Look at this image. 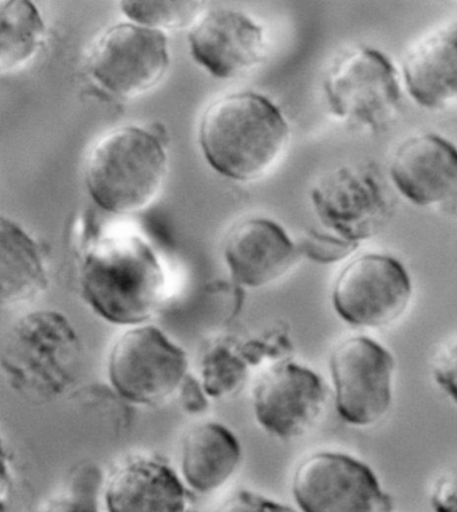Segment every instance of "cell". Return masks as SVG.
<instances>
[{"mask_svg": "<svg viewBox=\"0 0 457 512\" xmlns=\"http://www.w3.org/2000/svg\"><path fill=\"white\" fill-rule=\"evenodd\" d=\"M404 80L413 100L423 108L457 104V26L429 34L409 51Z\"/></svg>", "mask_w": 457, "mask_h": 512, "instance_id": "18", "label": "cell"}, {"mask_svg": "<svg viewBox=\"0 0 457 512\" xmlns=\"http://www.w3.org/2000/svg\"><path fill=\"white\" fill-rule=\"evenodd\" d=\"M210 512H297L277 500L250 490L235 491Z\"/></svg>", "mask_w": 457, "mask_h": 512, "instance_id": "23", "label": "cell"}, {"mask_svg": "<svg viewBox=\"0 0 457 512\" xmlns=\"http://www.w3.org/2000/svg\"><path fill=\"white\" fill-rule=\"evenodd\" d=\"M82 298L108 324L147 325L168 293L167 274L155 250L135 234L101 236L80 263Z\"/></svg>", "mask_w": 457, "mask_h": 512, "instance_id": "1", "label": "cell"}, {"mask_svg": "<svg viewBox=\"0 0 457 512\" xmlns=\"http://www.w3.org/2000/svg\"><path fill=\"white\" fill-rule=\"evenodd\" d=\"M46 39L45 22L29 0L0 5V72L14 73L29 65Z\"/></svg>", "mask_w": 457, "mask_h": 512, "instance_id": "20", "label": "cell"}, {"mask_svg": "<svg viewBox=\"0 0 457 512\" xmlns=\"http://www.w3.org/2000/svg\"><path fill=\"white\" fill-rule=\"evenodd\" d=\"M104 502L108 512H187L183 478L151 455H130L110 471Z\"/></svg>", "mask_w": 457, "mask_h": 512, "instance_id": "16", "label": "cell"}, {"mask_svg": "<svg viewBox=\"0 0 457 512\" xmlns=\"http://www.w3.org/2000/svg\"><path fill=\"white\" fill-rule=\"evenodd\" d=\"M0 277L2 306L33 302L49 286L45 256L39 244L13 220L0 224Z\"/></svg>", "mask_w": 457, "mask_h": 512, "instance_id": "19", "label": "cell"}, {"mask_svg": "<svg viewBox=\"0 0 457 512\" xmlns=\"http://www.w3.org/2000/svg\"><path fill=\"white\" fill-rule=\"evenodd\" d=\"M185 350L156 326L126 328L106 361L109 384L137 407H159L180 392L189 376Z\"/></svg>", "mask_w": 457, "mask_h": 512, "instance_id": "5", "label": "cell"}, {"mask_svg": "<svg viewBox=\"0 0 457 512\" xmlns=\"http://www.w3.org/2000/svg\"><path fill=\"white\" fill-rule=\"evenodd\" d=\"M413 286L393 256L362 255L350 262L334 285V310L346 324L364 329L395 325L411 305Z\"/></svg>", "mask_w": 457, "mask_h": 512, "instance_id": "10", "label": "cell"}, {"mask_svg": "<svg viewBox=\"0 0 457 512\" xmlns=\"http://www.w3.org/2000/svg\"><path fill=\"white\" fill-rule=\"evenodd\" d=\"M179 393L185 411L199 413L207 408V392L204 391L202 382L195 380V378L188 376Z\"/></svg>", "mask_w": 457, "mask_h": 512, "instance_id": "28", "label": "cell"}, {"mask_svg": "<svg viewBox=\"0 0 457 512\" xmlns=\"http://www.w3.org/2000/svg\"><path fill=\"white\" fill-rule=\"evenodd\" d=\"M252 411L263 431L295 440L313 431L325 415L328 391L314 370L293 361L267 366L251 393Z\"/></svg>", "mask_w": 457, "mask_h": 512, "instance_id": "11", "label": "cell"}, {"mask_svg": "<svg viewBox=\"0 0 457 512\" xmlns=\"http://www.w3.org/2000/svg\"><path fill=\"white\" fill-rule=\"evenodd\" d=\"M122 13L136 25L149 29H177L195 23L198 2H121Z\"/></svg>", "mask_w": 457, "mask_h": 512, "instance_id": "22", "label": "cell"}, {"mask_svg": "<svg viewBox=\"0 0 457 512\" xmlns=\"http://www.w3.org/2000/svg\"><path fill=\"white\" fill-rule=\"evenodd\" d=\"M433 512H457V472L440 476L431 492Z\"/></svg>", "mask_w": 457, "mask_h": 512, "instance_id": "27", "label": "cell"}, {"mask_svg": "<svg viewBox=\"0 0 457 512\" xmlns=\"http://www.w3.org/2000/svg\"><path fill=\"white\" fill-rule=\"evenodd\" d=\"M290 143V128L278 106L254 92L212 102L199 125V144L214 171L250 183L269 175Z\"/></svg>", "mask_w": 457, "mask_h": 512, "instance_id": "2", "label": "cell"}, {"mask_svg": "<svg viewBox=\"0 0 457 512\" xmlns=\"http://www.w3.org/2000/svg\"><path fill=\"white\" fill-rule=\"evenodd\" d=\"M432 373L436 384L457 404V340L437 353Z\"/></svg>", "mask_w": 457, "mask_h": 512, "instance_id": "26", "label": "cell"}, {"mask_svg": "<svg viewBox=\"0 0 457 512\" xmlns=\"http://www.w3.org/2000/svg\"><path fill=\"white\" fill-rule=\"evenodd\" d=\"M242 458L238 436L227 425L214 420L199 421L181 439V478L193 491L211 494L230 482Z\"/></svg>", "mask_w": 457, "mask_h": 512, "instance_id": "17", "label": "cell"}, {"mask_svg": "<svg viewBox=\"0 0 457 512\" xmlns=\"http://www.w3.org/2000/svg\"><path fill=\"white\" fill-rule=\"evenodd\" d=\"M291 492L301 512H392L372 468L341 452L321 451L295 468Z\"/></svg>", "mask_w": 457, "mask_h": 512, "instance_id": "8", "label": "cell"}, {"mask_svg": "<svg viewBox=\"0 0 457 512\" xmlns=\"http://www.w3.org/2000/svg\"><path fill=\"white\" fill-rule=\"evenodd\" d=\"M193 59L220 80L243 76L266 55L263 27L231 9L208 10L188 34Z\"/></svg>", "mask_w": 457, "mask_h": 512, "instance_id": "12", "label": "cell"}, {"mask_svg": "<svg viewBox=\"0 0 457 512\" xmlns=\"http://www.w3.org/2000/svg\"><path fill=\"white\" fill-rule=\"evenodd\" d=\"M299 250L281 224L267 218L236 223L223 242L231 277L240 286L262 289L285 277L298 261Z\"/></svg>", "mask_w": 457, "mask_h": 512, "instance_id": "15", "label": "cell"}, {"mask_svg": "<svg viewBox=\"0 0 457 512\" xmlns=\"http://www.w3.org/2000/svg\"><path fill=\"white\" fill-rule=\"evenodd\" d=\"M302 251L310 255V258L319 262H334L345 258L357 247L356 243H350L344 239H334L330 236L311 234L302 243Z\"/></svg>", "mask_w": 457, "mask_h": 512, "instance_id": "25", "label": "cell"}, {"mask_svg": "<svg viewBox=\"0 0 457 512\" xmlns=\"http://www.w3.org/2000/svg\"><path fill=\"white\" fill-rule=\"evenodd\" d=\"M318 218L350 243L376 234L389 214V203L372 172L342 167L311 194Z\"/></svg>", "mask_w": 457, "mask_h": 512, "instance_id": "13", "label": "cell"}, {"mask_svg": "<svg viewBox=\"0 0 457 512\" xmlns=\"http://www.w3.org/2000/svg\"><path fill=\"white\" fill-rule=\"evenodd\" d=\"M338 415L354 427H373L393 403L395 358L388 349L357 336L342 341L329 361Z\"/></svg>", "mask_w": 457, "mask_h": 512, "instance_id": "9", "label": "cell"}, {"mask_svg": "<svg viewBox=\"0 0 457 512\" xmlns=\"http://www.w3.org/2000/svg\"><path fill=\"white\" fill-rule=\"evenodd\" d=\"M397 189L419 207H457V148L443 137L413 136L390 164Z\"/></svg>", "mask_w": 457, "mask_h": 512, "instance_id": "14", "label": "cell"}, {"mask_svg": "<svg viewBox=\"0 0 457 512\" xmlns=\"http://www.w3.org/2000/svg\"><path fill=\"white\" fill-rule=\"evenodd\" d=\"M168 153L163 141L143 126H121L102 136L85 163L90 198L114 215L147 210L167 183Z\"/></svg>", "mask_w": 457, "mask_h": 512, "instance_id": "4", "label": "cell"}, {"mask_svg": "<svg viewBox=\"0 0 457 512\" xmlns=\"http://www.w3.org/2000/svg\"><path fill=\"white\" fill-rule=\"evenodd\" d=\"M84 346L68 317L38 310L3 337L2 370L10 388L34 403L58 399L80 376Z\"/></svg>", "mask_w": 457, "mask_h": 512, "instance_id": "3", "label": "cell"}, {"mask_svg": "<svg viewBox=\"0 0 457 512\" xmlns=\"http://www.w3.org/2000/svg\"><path fill=\"white\" fill-rule=\"evenodd\" d=\"M37 512H100L92 488H69L46 500Z\"/></svg>", "mask_w": 457, "mask_h": 512, "instance_id": "24", "label": "cell"}, {"mask_svg": "<svg viewBox=\"0 0 457 512\" xmlns=\"http://www.w3.org/2000/svg\"><path fill=\"white\" fill-rule=\"evenodd\" d=\"M323 88L333 114L372 131H380L396 117L403 98L392 62L364 46L337 57Z\"/></svg>", "mask_w": 457, "mask_h": 512, "instance_id": "6", "label": "cell"}, {"mask_svg": "<svg viewBox=\"0 0 457 512\" xmlns=\"http://www.w3.org/2000/svg\"><path fill=\"white\" fill-rule=\"evenodd\" d=\"M200 382L208 397L234 395L247 377V360L242 349L227 341L208 346L199 362Z\"/></svg>", "mask_w": 457, "mask_h": 512, "instance_id": "21", "label": "cell"}, {"mask_svg": "<svg viewBox=\"0 0 457 512\" xmlns=\"http://www.w3.org/2000/svg\"><path fill=\"white\" fill-rule=\"evenodd\" d=\"M90 77L113 96L137 98L157 88L171 66L163 31L118 23L94 43L88 57Z\"/></svg>", "mask_w": 457, "mask_h": 512, "instance_id": "7", "label": "cell"}]
</instances>
